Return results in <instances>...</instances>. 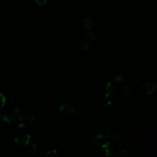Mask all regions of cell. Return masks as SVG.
Listing matches in <instances>:
<instances>
[{"mask_svg":"<svg viewBox=\"0 0 157 157\" xmlns=\"http://www.w3.org/2000/svg\"><path fill=\"white\" fill-rule=\"evenodd\" d=\"M111 135V131L108 127L104 126L101 128L98 132V138L101 140L109 139Z\"/></svg>","mask_w":157,"mask_h":157,"instance_id":"277c9868","label":"cell"},{"mask_svg":"<svg viewBox=\"0 0 157 157\" xmlns=\"http://www.w3.org/2000/svg\"><path fill=\"white\" fill-rule=\"evenodd\" d=\"M35 1L39 5H44L47 3V0H35Z\"/></svg>","mask_w":157,"mask_h":157,"instance_id":"603a6c76","label":"cell"},{"mask_svg":"<svg viewBox=\"0 0 157 157\" xmlns=\"http://www.w3.org/2000/svg\"><path fill=\"white\" fill-rule=\"evenodd\" d=\"M125 145L126 147L128 148H130L132 147V146L133 145V141L132 140V139H128L126 142H125Z\"/></svg>","mask_w":157,"mask_h":157,"instance_id":"7402d4cb","label":"cell"},{"mask_svg":"<svg viewBox=\"0 0 157 157\" xmlns=\"http://www.w3.org/2000/svg\"><path fill=\"white\" fill-rule=\"evenodd\" d=\"M112 79L116 82H120L122 80V76L119 73H114L112 74Z\"/></svg>","mask_w":157,"mask_h":157,"instance_id":"e0dca14e","label":"cell"},{"mask_svg":"<svg viewBox=\"0 0 157 157\" xmlns=\"http://www.w3.org/2000/svg\"><path fill=\"white\" fill-rule=\"evenodd\" d=\"M78 46L81 50H87L89 47L88 42L85 39H81L78 43Z\"/></svg>","mask_w":157,"mask_h":157,"instance_id":"7c38bea8","label":"cell"},{"mask_svg":"<svg viewBox=\"0 0 157 157\" xmlns=\"http://www.w3.org/2000/svg\"><path fill=\"white\" fill-rule=\"evenodd\" d=\"M30 135L26 133H22L19 134L16 139H15V143L18 146H27L30 140Z\"/></svg>","mask_w":157,"mask_h":157,"instance_id":"3957f363","label":"cell"},{"mask_svg":"<svg viewBox=\"0 0 157 157\" xmlns=\"http://www.w3.org/2000/svg\"><path fill=\"white\" fill-rule=\"evenodd\" d=\"M120 88L122 93L126 96H132L134 94L133 86L130 84H124L120 86Z\"/></svg>","mask_w":157,"mask_h":157,"instance_id":"8992f818","label":"cell"},{"mask_svg":"<svg viewBox=\"0 0 157 157\" xmlns=\"http://www.w3.org/2000/svg\"><path fill=\"white\" fill-rule=\"evenodd\" d=\"M6 102V98L4 95L1 93H0V109L4 107Z\"/></svg>","mask_w":157,"mask_h":157,"instance_id":"d6986e66","label":"cell"},{"mask_svg":"<svg viewBox=\"0 0 157 157\" xmlns=\"http://www.w3.org/2000/svg\"><path fill=\"white\" fill-rule=\"evenodd\" d=\"M101 149H102L103 153L106 156L112 155V152H113V150H114L112 144L109 142H104L101 146Z\"/></svg>","mask_w":157,"mask_h":157,"instance_id":"ba28073f","label":"cell"},{"mask_svg":"<svg viewBox=\"0 0 157 157\" xmlns=\"http://www.w3.org/2000/svg\"><path fill=\"white\" fill-rule=\"evenodd\" d=\"M82 23H83V25L84 26V27L88 30L93 28L95 26V20L93 18H91V17H85L83 19Z\"/></svg>","mask_w":157,"mask_h":157,"instance_id":"52a82bcc","label":"cell"},{"mask_svg":"<svg viewBox=\"0 0 157 157\" xmlns=\"http://www.w3.org/2000/svg\"><path fill=\"white\" fill-rule=\"evenodd\" d=\"M34 119H35L34 116L32 114H31V113H28V114H27V117H25V119L24 122H25L29 123V122H33Z\"/></svg>","mask_w":157,"mask_h":157,"instance_id":"ac0fdd59","label":"cell"},{"mask_svg":"<svg viewBox=\"0 0 157 157\" xmlns=\"http://www.w3.org/2000/svg\"><path fill=\"white\" fill-rule=\"evenodd\" d=\"M87 37L89 39V40L91 41H95L96 40V36L95 34L93 32H91V31H90L88 33Z\"/></svg>","mask_w":157,"mask_h":157,"instance_id":"ffe728a7","label":"cell"},{"mask_svg":"<svg viewBox=\"0 0 157 157\" xmlns=\"http://www.w3.org/2000/svg\"><path fill=\"white\" fill-rule=\"evenodd\" d=\"M16 119L17 117L15 115V114L14 113H12L4 114L2 118V120L4 123H7L9 125H11L16 121Z\"/></svg>","mask_w":157,"mask_h":157,"instance_id":"30bf717a","label":"cell"},{"mask_svg":"<svg viewBox=\"0 0 157 157\" xmlns=\"http://www.w3.org/2000/svg\"><path fill=\"white\" fill-rule=\"evenodd\" d=\"M114 155L116 157H125L128 156V152L125 149L119 148L117 149Z\"/></svg>","mask_w":157,"mask_h":157,"instance_id":"4fadbf2b","label":"cell"},{"mask_svg":"<svg viewBox=\"0 0 157 157\" xmlns=\"http://www.w3.org/2000/svg\"><path fill=\"white\" fill-rule=\"evenodd\" d=\"M143 90L146 94L150 95L156 90V85L153 82H148L143 85Z\"/></svg>","mask_w":157,"mask_h":157,"instance_id":"9c48e42d","label":"cell"},{"mask_svg":"<svg viewBox=\"0 0 157 157\" xmlns=\"http://www.w3.org/2000/svg\"><path fill=\"white\" fill-rule=\"evenodd\" d=\"M37 151V147L34 144H31L28 147V152L30 154H34Z\"/></svg>","mask_w":157,"mask_h":157,"instance_id":"2e32d148","label":"cell"},{"mask_svg":"<svg viewBox=\"0 0 157 157\" xmlns=\"http://www.w3.org/2000/svg\"><path fill=\"white\" fill-rule=\"evenodd\" d=\"M57 155H58L57 152L55 150H50V151L47 152V156H57Z\"/></svg>","mask_w":157,"mask_h":157,"instance_id":"44dd1931","label":"cell"},{"mask_svg":"<svg viewBox=\"0 0 157 157\" xmlns=\"http://www.w3.org/2000/svg\"><path fill=\"white\" fill-rule=\"evenodd\" d=\"M99 143V139L97 136L94 137L92 139H91L90 144L89 147H90V150H93V151L95 150L98 148Z\"/></svg>","mask_w":157,"mask_h":157,"instance_id":"8fae6325","label":"cell"},{"mask_svg":"<svg viewBox=\"0 0 157 157\" xmlns=\"http://www.w3.org/2000/svg\"><path fill=\"white\" fill-rule=\"evenodd\" d=\"M114 99V97L109 92L104 93L101 95L98 99L99 105L103 108H106L110 106Z\"/></svg>","mask_w":157,"mask_h":157,"instance_id":"7a4b0ae2","label":"cell"},{"mask_svg":"<svg viewBox=\"0 0 157 157\" xmlns=\"http://www.w3.org/2000/svg\"><path fill=\"white\" fill-rule=\"evenodd\" d=\"M115 89V85L111 82H109L106 85V90L108 91V92L109 93H112L114 91Z\"/></svg>","mask_w":157,"mask_h":157,"instance_id":"9a60e30c","label":"cell"},{"mask_svg":"<svg viewBox=\"0 0 157 157\" xmlns=\"http://www.w3.org/2000/svg\"><path fill=\"white\" fill-rule=\"evenodd\" d=\"M29 112L23 107H17L14 110V114L19 120L24 122L25 117Z\"/></svg>","mask_w":157,"mask_h":157,"instance_id":"5b68a950","label":"cell"},{"mask_svg":"<svg viewBox=\"0 0 157 157\" xmlns=\"http://www.w3.org/2000/svg\"><path fill=\"white\" fill-rule=\"evenodd\" d=\"M4 114H4V111H2V110H1V109H0V119H2L3 117L4 116Z\"/></svg>","mask_w":157,"mask_h":157,"instance_id":"cb8c5ba5","label":"cell"},{"mask_svg":"<svg viewBox=\"0 0 157 157\" xmlns=\"http://www.w3.org/2000/svg\"><path fill=\"white\" fill-rule=\"evenodd\" d=\"M113 141L115 144L120 146L122 145V144H123V138L120 135L115 134L114 136Z\"/></svg>","mask_w":157,"mask_h":157,"instance_id":"5bb4252c","label":"cell"},{"mask_svg":"<svg viewBox=\"0 0 157 157\" xmlns=\"http://www.w3.org/2000/svg\"><path fill=\"white\" fill-rule=\"evenodd\" d=\"M60 111L62 115L65 116L68 115H78L81 113L80 109L70 104H64L60 108Z\"/></svg>","mask_w":157,"mask_h":157,"instance_id":"6da1fadb","label":"cell"}]
</instances>
